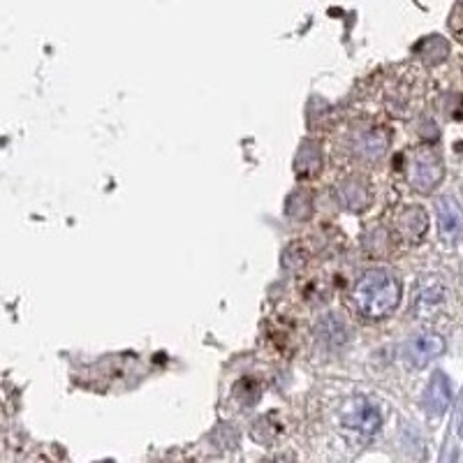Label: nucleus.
<instances>
[{"label":"nucleus","instance_id":"nucleus-1","mask_svg":"<svg viewBox=\"0 0 463 463\" xmlns=\"http://www.w3.org/2000/svg\"><path fill=\"white\" fill-rule=\"evenodd\" d=\"M353 301L357 311L369 320H383L392 316L401 304V283L384 269H369L354 283Z\"/></svg>","mask_w":463,"mask_h":463},{"label":"nucleus","instance_id":"nucleus-2","mask_svg":"<svg viewBox=\"0 0 463 463\" xmlns=\"http://www.w3.org/2000/svg\"><path fill=\"white\" fill-rule=\"evenodd\" d=\"M405 179L417 193H433L445 176L442 160L431 146H417L405 153Z\"/></svg>","mask_w":463,"mask_h":463},{"label":"nucleus","instance_id":"nucleus-3","mask_svg":"<svg viewBox=\"0 0 463 463\" xmlns=\"http://www.w3.org/2000/svg\"><path fill=\"white\" fill-rule=\"evenodd\" d=\"M390 146V135L383 128H357L347 139V151L362 163H375Z\"/></svg>","mask_w":463,"mask_h":463},{"label":"nucleus","instance_id":"nucleus-4","mask_svg":"<svg viewBox=\"0 0 463 463\" xmlns=\"http://www.w3.org/2000/svg\"><path fill=\"white\" fill-rule=\"evenodd\" d=\"M442 350H445V341L438 334H417L405 345V357H408L412 366L421 369L429 362H433Z\"/></svg>","mask_w":463,"mask_h":463},{"label":"nucleus","instance_id":"nucleus-5","mask_svg":"<svg viewBox=\"0 0 463 463\" xmlns=\"http://www.w3.org/2000/svg\"><path fill=\"white\" fill-rule=\"evenodd\" d=\"M394 225L403 241H421V237H424L429 230L427 211L421 209V206H405V209H401L399 213H396Z\"/></svg>","mask_w":463,"mask_h":463},{"label":"nucleus","instance_id":"nucleus-6","mask_svg":"<svg viewBox=\"0 0 463 463\" xmlns=\"http://www.w3.org/2000/svg\"><path fill=\"white\" fill-rule=\"evenodd\" d=\"M438 227L445 241H457L463 234V209L454 197H440L436 204Z\"/></svg>","mask_w":463,"mask_h":463},{"label":"nucleus","instance_id":"nucleus-7","mask_svg":"<svg viewBox=\"0 0 463 463\" xmlns=\"http://www.w3.org/2000/svg\"><path fill=\"white\" fill-rule=\"evenodd\" d=\"M452 403V384L445 373H433L427 390V411L431 415H442Z\"/></svg>","mask_w":463,"mask_h":463},{"label":"nucleus","instance_id":"nucleus-8","mask_svg":"<svg viewBox=\"0 0 463 463\" xmlns=\"http://www.w3.org/2000/svg\"><path fill=\"white\" fill-rule=\"evenodd\" d=\"M347 427L354 429V431L364 433V436H373L380 427V412L378 408H373L366 401H357L350 415H347Z\"/></svg>","mask_w":463,"mask_h":463},{"label":"nucleus","instance_id":"nucleus-9","mask_svg":"<svg viewBox=\"0 0 463 463\" xmlns=\"http://www.w3.org/2000/svg\"><path fill=\"white\" fill-rule=\"evenodd\" d=\"M415 53L427 65H438V63H442L445 58H448L449 44L438 35L424 37V40H421V43L415 47Z\"/></svg>","mask_w":463,"mask_h":463},{"label":"nucleus","instance_id":"nucleus-10","mask_svg":"<svg viewBox=\"0 0 463 463\" xmlns=\"http://www.w3.org/2000/svg\"><path fill=\"white\" fill-rule=\"evenodd\" d=\"M341 200L345 202L350 209H362V206H366V202H369V193H366L364 184H359V181H347L341 188Z\"/></svg>","mask_w":463,"mask_h":463},{"label":"nucleus","instance_id":"nucleus-11","mask_svg":"<svg viewBox=\"0 0 463 463\" xmlns=\"http://www.w3.org/2000/svg\"><path fill=\"white\" fill-rule=\"evenodd\" d=\"M449 28H452L454 35L463 43V0H458L457 7H454L452 19H449Z\"/></svg>","mask_w":463,"mask_h":463},{"label":"nucleus","instance_id":"nucleus-12","mask_svg":"<svg viewBox=\"0 0 463 463\" xmlns=\"http://www.w3.org/2000/svg\"><path fill=\"white\" fill-rule=\"evenodd\" d=\"M457 431H458V436L463 438V403H461V412H458V424H457Z\"/></svg>","mask_w":463,"mask_h":463}]
</instances>
